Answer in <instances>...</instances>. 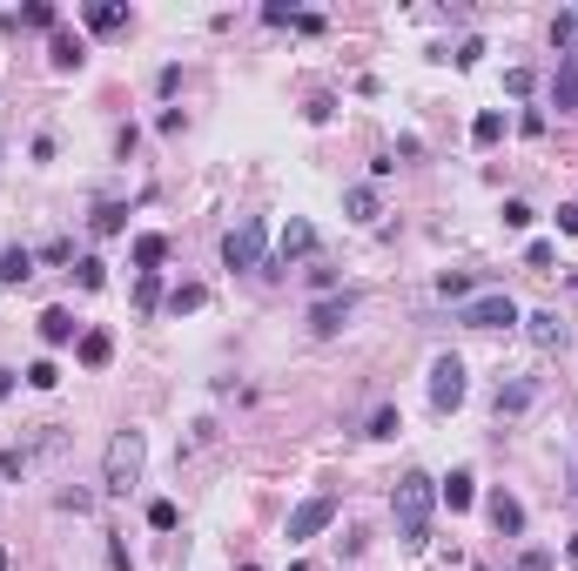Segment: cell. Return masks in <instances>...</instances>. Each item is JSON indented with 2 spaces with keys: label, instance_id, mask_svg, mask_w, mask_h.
<instances>
[{
  "label": "cell",
  "instance_id": "20",
  "mask_svg": "<svg viewBox=\"0 0 578 571\" xmlns=\"http://www.w3.org/2000/svg\"><path fill=\"white\" fill-rule=\"evenodd\" d=\"M343 209H350V222H377V189H350V196H343Z\"/></svg>",
  "mask_w": 578,
  "mask_h": 571
},
{
  "label": "cell",
  "instance_id": "32",
  "mask_svg": "<svg viewBox=\"0 0 578 571\" xmlns=\"http://www.w3.org/2000/svg\"><path fill=\"white\" fill-rule=\"evenodd\" d=\"M135 302H141V310H155V302H162V276H141V283H135Z\"/></svg>",
  "mask_w": 578,
  "mask_h": 571
},
{
  "label": "cell",
  "instance_id": "39",
  "mask_svg": "<svg viewBox=\"0 0 578 571\" xmlns=\"http://www.w3.org/2000/svg\"><path fill=\"white\" fill-rule=\"evenodd\" d=\"M565 565H572V571H578V538H565Z\"/></svg>",
  "mask_w": 578,
  "mask_h": 571
},
{
  "label": "cell",
  "instance_id": "41",
  "mask_svg": "<svg viewBox=\"0 0 578 571\" xmlns=\"http://www.w3.org/2000/svg\"><path fill=\"white\" fill-rule=\"evenodd\" d=\"M0 571H7V544H0Z\"/></svg>",
  "mask_w": 578,
  "mask_h": 571
},
{
  "label": "cell",
  "instance_id": "13",
  "mask_svg": "<svg viewBox=\"0 0 578 571\" xmlns=\"http://www.w3.org/2000/svg\"><path fill=\"white\" fill-rule=\"evenodd\" d=\"M75 310H61V302H54V310H41V343L47 350H61V343H75Z\"/></svg>",
  "mask_w": 578,
  "mask_h": 571
},
{
  "label": "cell",
  "instance_id": "29",
  "mask_svg": "<svg viewBox=\"0 0 578 571\" xmlns=\"http://www.w3.org/2000/svg\"><path fill=\"white\" fill-rule=\"evenodd\" d=\"M20 20H28V28H47V34L61 28V14H54V7H47V0H34V7H28V14H20Z\"/></svg>",
  "mask_w": 578,
  "mask_h": 571
},
{
  "label": "cell",
  "instance_id": "18",
  "mask_svg": "<svg viewBox=\"0 0 578 571\" xmlns=\"http://www.w3.org/2000/svg\"><path fill=\"white\" fill-rule=\"evenodd\" d=\"M438 497L451 504V511H471V497H478V478H471V470H451V478L438 484Z\"/></svg>",
  "mask_w": 578,
  "mask_h": 571
},
{
  "label": "cell",
  "instance_id": "9",
  "mask_svg": "<svg viewBox=\"0 0 578 571\" xmlns=\"http://www.w3.org/2000/svg\"><path fill=\"white\" fill-rule=\"evenodd\" d=\"M350 310H357V296H323L317 310H309V330H317V336H336L343 323H350Z\"/></svg>",
  "mask_w": 578,
  "mask_h": 571
},
{
  "label": "cell",
  "instance_id": "22",
  "mask_svg": "<svg viewBox=\"0 0 578 571\" xmlns=\"http://www.w3.org/2000/svg\"><path fill=\"white\" fill-rule=\"evenodd\" d=\"M471 141H478V149H491V141H504V115H498V108H485V115L471 121Z\"/></svg>",
  "mask_w": 578,
  "mask_h": 571
},
{
  "label": "cell",
  "instance_id": "3",
  "mask_svg": "<svg viewBox=\"0 0 578 571\" xmlns=\"http://www.w3.org/2000/svg\"><path fill=\"white\" fill-rule=\"evenodd\" d=\"M222 269H269V229H262V215H243L222 236Z\"/></svg>",
  "mask_w": 578,
  "mask_h": 571
},
{
  "label": "cell",
  "instance_id": "19",
  "mask_svg": "<svg viewBox=\"0 0 578 571\" xmlns=\"http://www.w3.org/2000/svg\"><path fill=\"white\" fill-rule=\"evenodd\" d=\"M88 28H94V34H122V28H128V7H122V0H94V7H88Z\"/></svg>",
  "mask_w": 578,
  "mask_h": 571
},
{
  "label": "cell",
  "instance_id": "21",
  "mask_svg": "<svg viewBox=\"0 0 578 571\" xmlns=\"http://www.w3.org/2000/svg\"><path fill=\"white\" fill-rule=\"evenodd\" d=\"M209 302V289L202 283H182V289H168V316H189V310H202Z\"/></svg>",
  "mask_w": 578,
  "mask_h": 571
},
{
  "label": "cell",
  "instance_id": "37",
  "mask_svg": "<svg viewBox=\"0 0 578 571\" xmlns=\"http://www.w3.org/2000/svg\"><path fill=\"white\" fill-rule=\"evenodd\" d=\"M518 571H551V558L545 551H525V558H518Z\"/></svg>",
  "mask_w": 578,
  "mask_h": 571
},
{
  "label": "cell",
  "instance_id": "36",
  "mask_svg": "<svg viewBox=\"0 0 578 571\" xmlns=\"http://www.w3.org/2000/svg\"><path fill=\"white\" fill-rule=\"evenodd\" d=\"M108 558H115V571H135V558H128V544H122V538L108 544Z\"/></svg>",
  "mask_w": 578,
  "mask_h": 571
},
{
  "label": "cell",
  "instance_id": "27",
  "mask_svg": "<svg viewBox=\"0 0 578 571\" xmlns=\"http://www.w3.org/2000/svg\"><path fill=\"white\" fill-rule=\"evenodd\" d=\"M404 430V417H397V404H383L377 417H370V437H397Z\"/></svg>",
  "mask_w": 578,
  "mask_h": 571
},
{
  "label": "cell",
  "instance_id": "31",
  "mask_svg": "<svg viewBox=\"0 0 578 571\" xmlns=\"http://www.w3.org/2000/svg\"><path fill=\"white\" fill-rule=\"evenodd\" d=\"M504 229H532V202H518V196L504 202Z\"/></svg>",
  "mask_w": 578,
  "mask_h": 571
},
{
  "label": "cell",
  "instance_id": "7",
  "mask_svg": "<svg viewBox=\"0 0 578 571\" xmlns=\"http://www.w3.org/2000/svg\"><path fill=\"white\" fill-rule=\"evenodd\" d=\"M309 256H317V222H303V215H289V229L276 236V262L289 269V262H309Z\"/></svg>",
  "mask_w": 578,
  "mask_h": 571
},
{
  "label": "cell",
  "instance_id": "30",
  "mask_svg": "<svg viewBox=\"0 0 578 571\" xmlns=\"http://www.w3.org/2000/svg\"><path fill=\"white\" fill-rule=\"evenodd\" d=\"M61 511H94V491H88V484H68V491H61Z\"/></svg>",
  "mask_w": 578,
  "mask_h": 571
},
{
  "label": "cell",
  "instance_id": "10",
  "mask_svg": "<svg viewBox=\"0 0 578 571\" xmlns=\"http://www.w3.org/2000/svg\"><path fill=\"white\" fill-rule=\"evenodd\" d=\"M491 525H498V538H518V531H525V504H518L511 491H491Z\"/></svg>",
  "mask_w": 578,
  "mask_h": 571
},
{
  "label": "cell",
  "instance_id": "8",
  "mask_svg": "<svg viewBox=\"0 0 578 571\" xmlns=\"http://www.w3.org/2000/svg\"><path fill=\"white\" fill-rule=\"evenodd\" d=\"M518 323H525V336H532L538 350H565L572 343V330L558 323V310H532V316H518Z\"/></svg>",
  "mask_w": 578,
  "mask_h": 571
},
{
  "label": "cell",
  "instance_id": "40",
  "mask_svg": "<svg viewBox=\"0 0 578 571\" xmlns=\"http://www.w3.org/2000/svg\"><path fill=\"white\" fill-rule=\"evenodd\" d=\"M0 397H14V370H0Z\"/></svg>",
  "mask_w": 578,
  "mask_h": 571
},
{
  "label": "cell",
  "instance_id": "24",
  "mask_svg": "<svg viewBox=\"0 0 578 571\" xmlns=\"http://www.w3.org/2000/svg\"><path fill=\"white\" fill-rule=\"evenodd\" d=\"M75 283H81V289H101V283H108V262H101V256H81V262H75Z\"/></svg>",
  "mask_w": 578,
  "mask_h": 571
},
{
  "label": "cell",
  "instance_id": "28",
  "mask_svg": "<svg viewBox=\"0 0 578 571\" xmlns=\"http://www.w3.org/2000/svg\"><path fill=\"white\" fill-rule=\"evenodd\" d=\"M28 383H34V390H54V383H61V370H54V363H28Z\"/></svg>",
  "mask_w": 578,
  "mask_h": 571
},
{
  "label": "cell",
  "instance_id": "23",
  "mask_svg": "<svg viewBox=\"0 0 578 571\" xmlns=\"http://www.w3.org/2000/svg\"><path fill=\"white\" fill-rule=\"evenodd\" d=\"M128 229V209L122 202H101V209H94V236H122Z\"/></svg>",
  "mask_w": 578,
  "mask_h": 571
},
{
  "label": "cell",
  "instance_id": "16",
  "mask_svg": "<svg viewBox=\"0 0 578 571\" xmlns=\"http://www.w3.org/2000/svg\"><path fill=\"white\" fill-rule=\"evenodd\" d=\"M75 357H81V370H108V357H115V336H108V330H88V336L75 343Z\"/></svg>",
  "mask_w": 578,
  "mask_h": 571
},
{
  "label": "cell",
  "instance_id": "15",
  "mask_svg": "<svg viewBox=\"0 0 578 571\" xmlns=\"http://www.w3.org/2000/svg\"><path fill=\"white\" fill-rule=\"evenodd\" d=\"M47 54H54V68H61V75H75L81 60H88V41H81V34H68V28H54V41H47Z\"/></svg>",
  "mask_w": 578,
  "mask_h": 571
},
{
  "label": "cell",
  "instance_id": "1",
  "mask_svg": "<svg viewBox=\"0 0 578 571\" xmlns=\"http://www.w3.org/2000/svg\"><path fill=\"white\" fill-rule=\"evenodd\" d=\"M430 511H438V484H430L424 470H404L397 491H390V518H397L404 551H424V544H430Z\"/></svg>",
  "mask_w": 578,
  "mask_h": 571
},
{
  "label": "cell",
  "instance_id": "12",
  "mask_svg": "<svg viewBox=\"0 0 578 571\" xmlns=\"http://www.w3.org/2000/svg\"><path fill=\"white\" fill-rule=\"evenodd\" d=\"M28 276H34V249H28V242H7V249H0V283L20 289Z\"/></svg>",
  "mask_w": 578,
  "mask_h": 571
},
{
  "label": "cell",
  "instance_id": "25",
  "mask_svg": "<svg viewBox=\"0 0 578 571\" xmlns=\"http://www.w3.org/2000/svg\"><path fill=\"white\" fill-rule=\"evenodd\" d=\"M149 525H155V531H175V525H182V511H175L168 497H155V504H149Z\"/></svg>",
  "mask_w": 578,
  "mask_h": 571
},
{
  "label": "cell",
  "instance_id": "5",
  "mask_svg": "<svg viewBox=\"0 0 578 571\" xmlns=\"http://www.w3.org/2000/svg\"><path fill=\"white\" fill-rule=\"evenodd\" d=\"M330 525H336V497H330V491L303 497V504L289 511V544H309V538H323Z\"/></svg>",
  "mask_w": 578,
  "mask_h": 571
},
{
  "label": "cell",
  "instance_id": "34",
  "mask_svg": "<svg viewBox=\"0 0 578 571\" xmlns=\"http://www.w3.org/2000/svg\"><path fill=\"white\" fill-rule=\"evenodd\" d=\"M41 262H75V242H68V236H54V242L41 249Z\"/></svg>",
  "mask_w": 578,
  "mask_h": 571
},
{
  "label": "cell",
  "instance_id": "6",
  "mask_svg": "<svg viewBox=\"0 0 578 571\" xmlns=\"http://www.w3.org/2000/svg\"><path fill=\"white\" fill-rule=\"evenodd\" d=\"M464 390H471V383H464V363H457V357L430 363V410H438V417H451V410L464 404Z\"/></svg>",
  "mask_w": 578,
  "mask_h": 571
},
{
  "label": "cell",
  "instance_id": "2",
  "mask_svg": "<svg viewBox=\"0 0 578 571\" xmlns=\"http://www.w3.org/2000/svg\"><path fill=\"white\" fill-rule=\"evenodd\" d=\"M141 457H149V437H141V430H115V437H108L101 484H108V491H135V484H141Z\"/></svg>",
  "mask_w": 578,
  "mask_h": 571
},
{
  "label": "cell",
  "instance_id": "33",
  "mask_svg": "<svg viewBox=\"0 0 578 571\" xmlns=\"http://www.w3.org/2000/svg\"><path fill=\"white\" fill-rule=\"evenodd\" d=\"M262 20H269V28H296V7H283V0H269V7H262Z\"/></svg>",
  "mask_w": 578,
  "mask_h": 571
},
{
  "label": "cell",
  "instance_id": "11",
  "mask_svg": "<svg viewBox=\"0 0 578 571\" xmlns=\"http://www.w3.org/2000/svg\"><path fill=\"white\" fill-rule=\"evenodd\" d=\"M551 108H558V115H572V108H578V54L558 60V75H551Z\"/></svg>",
  "mask_w": 578,
  "mask_h": 571
},
{
  "label": "cell",
  "instance_id": "35",
  "mask_svg": "<svg viewBox=\"0 0 578 571\" xmlns=\"http://www.w3.org/2000/svg\"><path fill=\"white\" fill-rule=\"evenodd\" d=\"M28 470V451H0V478H20Z\"/></svg>",
  "mask_w": 578,
  "mask_h": 571
},
{
  "label": "cell",
  "instance_id": "14",
  "mask_svg": "<svg viewBox=\"0 0 578 571\" xmlns=\"http://www.w3.org/2000/svg\"><path fill=\"white\" fill-rule=\"evenodd\" d=\"M532 397H538L532 376H511V383H498V417H525V410H532Z\"/></svg>",
  "mask_w": 578,
  "mask_h": 571
},
{
  "label": "cell",
  "instance_id": "26",
  "mask_svg": "<svg viewBox=\"0 0 578 571\" xmlns=\"http://www.w3.org/2000/svg\"><path fill=\"white\" fill-rule=\"evenodd\" d=\"M551 41H558V54H572V41H578V14H558V20H551Z\"/></svg>",
  "mask_w": 578,
  "mask_h": 571
},
{
  "label": "cell",
  "instance_id": "38",
  "mask_svg": "<svg viewBox=\"0 0 578 571\" xmlns=\"http://www.w3.org/2000/svg\"><path fill=\"white\" fill-rule=\"evenodd\" d=\"M558 229H565V236H578V202H565V209H558Z\"/></svg>",
  "mask_w": 578,
  "mask_h": 571
},
{
  "label": "cell",
  "instance_id": "17",
  "mask_svg": "<svg viewBox=\"0 0 578 571\" xmlns=\"http://www.w3.org/2000/svg\"><path fill=\"white\" fill-rule=\"evenodd\" d=\"M128 256H135L141 276H155V269L168 262V236H155V229H149V236H135V249H128Z\"/></svg>",
  "mask_w": 578,
  "mask_h": 571
},
{
  "label": "cell",
  "instance_id": "4",
  "mask_svg": "<svg viewBox=\"0 0 578 571\" xmlns=\"http://www.w3.org/2000/svg\"><path fill=\"white\" fill-rule=\"evenodd\" d=\"M457 323H464V330H511L518 302L504 296V289H478L471 302H457Z\"/></svg>",
  "mask_w": 578,
  "mask_h": 571
}]
</instances>
